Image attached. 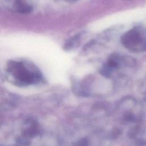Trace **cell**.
<instances>
[{"label": "cell", "instance_id": "1", "mask_svg": "<svg viewBox=\"0 0 146 146\" xmlns=\"http://www.w3.org/2000/svg\"><path fill=\"white\" fill-rule=\"evenodd\" d=\"M7 67L9 72L22 84H31L38 82L41 79L39 71L28 68L22 62L10 61Z\"/></svg>", "mask_w": 146, "mask_h": 146}, {"label": "cell", "instance_id": "2", "mask_svg": "<svg viewBox=\"0 0 146 146\" xmlns=\"http://www.w3.org/2000/svg\"><path fill=\"white\" fill-rule=\"evenodd\" d=\"M123 45L133 52H143L146 51V33L135 27L126 32L121 37Z\"/></svg>", "mask_w": 146, "mask_h": 146}, {"label": "cell", "instance_id": "3", "mask_svg": "<svg viewBox=\"0 0 146 146\" xmlns=\"http://www.w3.org/2000/svg\"><path fill=\"white\" fill-rule=\"evenodd\" d=\"M16 7L17 10L22 13H27L31 11L32 9L30 6L24 2L22 0L16 1Z\"/></svg>", "mask_w": 146, "mask_h": 146}, {"label": "cell", "instance_id": "4", "mask_svg": "<svg viewBox=\"0 0 146 146\" xmlns=\"http://www.w3.org/2000/svg\"><path fill=\"white\" fill-rule=\"evenodd\" d=\"M75 146H88V142L86 139H83L79 140L75 144Z\"/></svg>", "mask_w": 146, "mask_h": 146}, {"label": "cell", "instance_id": "5", "mask_svg": "<svg viewBox=\"0 0 146 146\" xmlns=\"http://www.w3.org/2000/svg\"><path fill=\"white\" fill-rule=\"evenodd\" d=\"M124 118L126 120L128 121H132L134 120V116L133 114L130 113H127L125 114L124 115Z\"/></svg>", "mask_w": 146, "mask_h": 146}]
</instances>
